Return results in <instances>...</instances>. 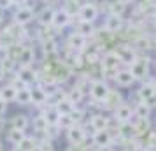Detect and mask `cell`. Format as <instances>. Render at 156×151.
I'll return each mask as SVG.
<instances>
[{"instance_id":"obj_1","label":"cell","mask_w":156,"mask_h":151,"mask_svg":"<svg viewBox=\"0 0 156 151\" xmlns=\"http://www.w3.org/2000/svg\"><path fill=\"white\" fill-rule=\"evenodd\" d=\"M111 88L104 79H95L91 81V88H90V95L95 102H105L107 97L111 95Z\"/></svg>"},{"instance_id":"obj_2","label":"cell","mask_w":156,"mask_h":151,"mask_svg":"<svg viewBox=\"0 0 156 151\" xmlns=\"http://www.w3.org/2000/svg\"><path fill=\"white\" fill-rule=\"evenodd\" d=\"M121 65L123 63H121L116 51H109L102 56V72H105V74H114L116 76V72L121 69Z\"/></svg>"},{"instance_id":"obj_3","label":"cell","mask_w":156,"mask_h":151,"mask_svg":"<svg viewBox=\"0 0 156 151\" xmlns=\"http://www.w3.org/2000/svg\"><path fill=\"white\" fill-rule=\"evenodd\" d=\"M34 18H35V14H34L32 7H28V5H21V7H18L12 13V23L18 25V27L30 25V23L34 21Z\"/></svg>"},{"instance_id":"obj_4","label":"cell","mask_w":156,"mask_h":151,"mask_svg":"<svg viewBox=\"0 0 156 151\" xmlns=\"http://www.w3.org/2000/svg\"><path fill=\"white\" fill-rule=\"evenodd\" d=\"M128 69L132 70L135 81L144 79V77L149 74V58L147 56H137L135 62H132V65H130Z\"/></svg>"},{"instance_id":"obj_5","label":"cell","mask_w":156,"mask_h":151,"mask_svg":"<svg viewBox=\"0 0 156 151\" xmlns=\"http://www.w3.org/2000/svg\"><path fill=\"white\" fill-rule=\"evenodd\" d=\"M16 77H20L27 86L41 83L39 77H37V70L34 69V65H20L18 70H16Z\"/></svg>"},{"instance_id":"obj_6","label":"cell","mask_w":156,"mask_h":151,"mask_svg":"<svg viewBox=\"0 0 156 151\" xmlns=\"http://www.w3.org/2000/svg\"><path fill=\"white\" fill-rule=\"evenodd\" d=\"M137 95H139V100L140 102H146V104H149L151 107L154 106V102H156V88H154V84H153L151 81L142 83L140 88L137 90Z\"/></svg>"},{"instance_id":"obj_7","label":"cell","mask_w":156,"mask_h":151,"mask_svg":"<svg viewBox=\"0 0 156 151\" xmlns=\"http://www.w3.org/2000/svg\"><path fill=\"white\" fill-rule=\"evenodd\" d=\"M98 18V7L93 2H86L79 7V20L81 21H91L95 23Z\"/></svg>"},{"instance_id":"obj_8","label":"cell","mask_w":156,"mask_h":151,"mask_svg":"<svg viewBox=\"0 0 156 151\" xmlns=\"http://www.w3.org/2000/svg\"><path fill=\"white\" fill-rule=\"evenodd\" d=\"M114 81H116L118 86L128 88V86H132V84L135 83V77H133V74H132V70H130L128 67H123V69H119V70L116 72Z\"/></svg>"},{"instance_id":"obj_9","label":"cell","mask_w":156,"mask_h":151,"mask_svg":"<svg viewBox=\"0 0 156 151\" xmlns=\"http://www.w3.org/2000/svg\"><path fill=\"white\" fill-rule=\"evenodd\" d=\"M133 114V109L130 107L128 104H118L112 111V118L116 120L118 123H126L130 121V118Z\"/></svg>"},{"instance_id":"obj_10","label":"cell","mask_w":156,"mask_h":151,"mask_svg":"<svg viewBox=\"0 0 156 151\" xmlns=\"http://www.w3.org/2000/svg\"><path fill=\"white\" fill-rule=\"evenodd\" d=\"M67 139H69V142L70 144H83L86 141V130L83 125H74L70 130H67Z\"/></svg>"},{"instance_id":"obj_11","label":"cell","mask_w":156,"mask_h":151,"mask_svg":"<svg viewBox=\"0 0 156 151\" xmlns=\"http://www.w3.org/2000/svg\"><path fill=\"white\" fill-rule=\"evenodd\" d=\"M70 23H72V16L67 9H56L55 11V18H53V27L55 28L62 30L65 27H69Z\"/></svg>"},{"instance_id":"obj_12","label":"cell","mask_w":156,"mask_h":151,"mask_svg":"<svg viewBox=\"0 0 156 151\" xmlns=\"http://www.w3.org/2000/svg\"><path fill=\"white\" fill-rule=\"evenodd\" d=\"M30 95H32V104H34V106H37V107H44V106H46V102H48V95L44 93L41 83H37V84H32V86H30Z\"/></svg>"},{"instance_id":"obj_13","label":"cell","mask_w":156,"mask_h":151,"mask_svg":"<svg viewBox=\"0 0 156 151\" xmlns=\"http://www.w3.org/2000/svg\"><path fill=\"white\" fill-rule=\"evenodd\" d=\"M118 56H119L121 63L123 65H132V62H135V58H137V53H135V49L132 48V46H128V44H123V46H119L118 48Z\"/></svg>"},{"instance_id":"obj_14","label":"cell","mask_w":156,"mask_h":151,"mask_svg":"<svg viewBox=\"0 0 156 151\" xmlns=\"http://www.w3.org/2000/svg\"><path fill=\"white\" fill-rule=\"evenodd\" d=\"M93 144L97 148H102V146H111L112 144V134L111 130H97L93 134Z\"/></svg>"},{"instance_id":"obj_15","label":"cell","mask_w":156,"mask_h":151,"mask_svg":"<svg viewBox=\"0 0 156 151\" xmlns=\"http://www.w3.org/2000/svg\"><path fill=\"white\" fill-rule=\"evenodd\" d=\"M121 28H123V16L111 13V14L105 18V30L109 34H116V32H119Z\"/></svg>"},{"instance_id":"obj_16","label":"cell","mask_w":156,"mask_h":151,"mask_svg":"<svg viewBox=\"0 0 156 151\" xmlns=\"http://www.w3.org/2000/svg\"><path fill=\"white\" fill-rule=\"evenodd\" d=\"M42 116L46 118V121H48V125L49 127H58V121H60V111H58L55 106H44L42 107Z\"/></svg>"},{"instance_id":"obj_17","label":"cell","mask_w":156,"mask_h":151,"mask_svg":"<svg viewBox=\"0 0 156 151\" xmlns=\"http://www.w3.org/2000/svg\"><path fill=\"white\" fill-rule=\"evenodd\" d=\"M86 44H88V39L83 37L81 34H77V32H74V34L69 37V49L70 51H77V53H81V51L86 49Z\"/></svg>"},{"instance_id":"obj_18","label":"cell","mask_w":156,"mask_h":151,"mask_svg":"<svg viewBox=\"0 0 156 151\" xmlns=\"http://www.w3.org/2000/svg\"><path fill=\"white\" fill-rule=\"evenodd\" d=\"M90 125L93 127V130L97 132V130H107L109 128V118H107L104 113H93L90 116Z\"/></svg>"},{"instance_id":"obj_19","label":"cell","mask_w":156,"mask_h":151,"mask_svg":"<svg viewBox=\"0 0 156 151\" xmlns=\"http://www.w3.org/2000/svg\"><path fill=\"white\" fill-rule=\"evenodd\" d=\"M16 62H18V65H34V62H35V56H34V48H32V46L20 48V53H18Z\"/></svg>"},{"instance_id":"obj_20","label":"cell","mask_w":156,"mask_h":151,"mask_svg":"<svg viewBox=\"0 0 156 151\" xmlns=\"http://www.w3.org/2000/svg\"><path fill=\"white\" fill-rule=\"evenodd\" d=\"M55 11L56 9H53V7H44L41 13H39V16H37V21L41 23V27H53V18H55Z\"/></svg>"},{"instance_id":"obj_21","label":"cell","mask_w":156,"mask_h":151,"mask_svg":"<svg viewBox=\"0 0 156 151\" xmlns=\"http://www.w3.org/2000/svg\"><path fill=\"white\" fill-rule=\"evenodd\" d=\"M41 86H42L44 93L48 95V99H51V97H55V95L62 90V86H60V81L58 79H51V81H41Z\"/></svg>"},{"instance_id":"obj_22","label":"cell","mask_w":156,"mask_h":151,"mask_svg":"<svg viewBox=\"0 0 156 151\" xmlns=\"http://www.w3.org/2000/svg\"><path fill=\"white\" fill-rule=\"evenodd\" d=\"M151 111H153V107H151L149 104L139 100V104L133 107V114L137 116L139 120H146V121H147L149 118H151Z\"/></svg>"},{"instance_id":"obj_23","label":"cell","mask_w":156,"mask_h":151,"mask_svg":"<svg viewBox=\"0 0 156 151\" xmlns=\"http://www.w3.org/2000/svg\"><path fill=\"white\" fill-rule=\"evenodd\" d=\"M16 104L20 106V107H27L32 104V95H30V86L27 88H21V90H18V93H16Z\"/></svg>"},{"instance_id":"obj_24","label":"cell","mask_w":156,"mask_h":151,"mask_svg":"<svg viewBox=\"0 0 156 151\" xmlns=\"http://www.w3.org/2000/svg\"><path fill=\"white\" fill-rule=\"evenodd\" d=\"M28 125H30L28 116L23 114V113L14 114V116H12V120H11V128H18V130H25V132H27Z\"/></svg>"},{"instance_id":"obj_25","label":"cell","mask_w":156,"mask_h":151,"mask_svg":"<svg viewBox=\"0 0 156 151\" xmlns=\"http://www.w3.org/2000/svg\"><path fill=\"white\" fill-rule=\"evenodd\" d=\"M67 99H69V100H70L72 104L77 107L79 104H83V100L86 99V93L83 92V90H81V88H77L76 84H74V88L67 92Z\"/></svg>"},{"instance_id":"obj_26","label":"cell","mask_w":156,"mask_h":151,"mask_svg":"<svg viewBox=\"0 0 156 151\" xmlns=\"http://www.w3.org/2000/svg\"><path fill=\"white\" fill-rule=\"evenodd\" d=\"M76 32L81 34L83 37H86V39H88V37H93V35H95V23H91V21H81V20H79Z\"/></svg>"},{"instance_id":"obj_27","label":"cell","mask_w":156,"mask_h":151,"mask_svg":"<svg viewBox=\"0 0 156 151\" xmlns=\"http://www.w3.org/2000/svg\"><path fill=\"white\" fill-rule=\"evenodd\" d=\"M119 125V130H118V135L121 139H133L137 135V128H135L133 125H130V123H118Z\"/></svg>"},{"instance_id":"obj_28","label":"cell","mask_w":156,"mask_h":151,"mask_svg":"<svg viewBox=\"0 0 156 151\" xmlns=\"http://www.w3.org/2000/svg\"><path fill=\"white\" fill-rule=\"evenodd\" d=\"M16 93H18V90H16L11 83H7L5 86L0 88V97H2V100H5L7 104L16 100Z\"/></svg>"},{"instance_id":"obj_29","label":"cell","mask_w":156,"mask_h":151,"mask_svg":"<svg viewBox=\"0 0 156 151\" xmlns=\"http://www.w3.org/2000/svg\"><path fill=\"white\" fill-rule=\"evenodd\" d=\"M25 137H27V132H25V130H18V128H11L9 130V134H7L9 142L12 144V146H18Z\"/></svg>"},{"instance_id":"obj_30","label":"cell","mask_w":156,"mask_h":151,"mask_svg":"<svg viewBox=\"0 0 156 151\" xmlns=\"http://www.w3.org/2000/svg\"><path fill=\"white\" fill-rule=\"evenodd\" d=\"M55 107H56L58 111H60V114H70L72 111L76 109V106H74V104H72V102L69 100L67 97H65V99H62V100L58 102Z\"/></svg>"},{"instance_id":"obj_31","label":"cell","mask_w":156,"mask_h":151,"mask_svg":"<svg viewBox=\"0 0 156 151\" xmlns=\"http://www.w3.org/2000/svg\"><path fill=\"white\" fill-rule=\"evenodd\" d=\"M76 125V121H74V118H72L70 114H62L60 116V121H58V128L60 130H70L72 127Z\"/></svg>"},{"instance_id":"obj_32","label":"cell","mask_w":156,"mask_h":151,"mask_svg":"<svg viewBox=\"0 0 156 151\" xmlns=\"http://www.w3.org/2000/svg\"><path fill=\"white\" fill-rule=\"evenodd\" d=\"M48 128H49V125L46 121V118L42 116V113L34 118V130L35 132H48Z\"/></svg>"},{"instance_id":"obj_33","label":"cell","mask_w":156,"mask_h":151,"mask_svg":"<svg viewBox=\"0 0 156 151\" xmlns=\"http://www.w3.org/2000/svg\"><path fill=\"white\" fill-rule=\"evenodd\" d=\"M35 141H34V137H30V135H27L25 139H23L21 142L18 144V146H14V148H18L20 151H32V148L35 146Z\"/></svg>"},{"instance_id":"obj_34","label":"cell","mask_w":156,"mask_h":151,"mask_svg":"<svg viewBox=\"0 0 156 151\" xmlns=\"http://www.w3.org/2000/svg\"><path fill=\"white\" fill-rule=\"evenodd\" d=\"M9 56V46L7 44H0V63Z\"/></svg>"},{"instance_id":"obj_35","label":"cell","mask_w":156,"mask_h":151,"mask_svg":"<svg viewBox=\"0 0 156 151\" xmlns=\"http://www.w3.org/2000/svg\"><path fill=\"white\" fill-rule=\"evenodd\" d=\"M7 109H9V104L5 100H2V99H0V116L5 114V113H7Z\"/></svg>"},{"instance_id":"obj_36","label":"cell","mask_w":156,"mask_h":151,"mask_svg":"<svg viewBox=\"0 0 156 151\" xmlns=\"http://www.w3.org/2000/svg\"><path fill=\"white\" fill-rule=\"evenodd\" d=\"M132 151H149V148H147V144H139V146H135Z\"/></svg>"},{"instance_id":"obj_37","label":"cell","mask_w":156,"mask_h":151,"mask_svg":"<svg viewBox=\"0 0 156 151\" xmlns=\"http://www.w3.org/2000/svg\"><path fill=\"white\" fill-rule=\"evenodd\" d=\"M27 2H28V0H11V4H12V5H18V7H21V5H25Z\"/></svg>"},{"instance_id":"obj_38","label":"cell","mask_w":156,"mask_h":151,"mask_svg":"<svg viewBox=\"0 0 156 151\" xmlns=\"http://www.w3.org/2000/svg\"><path fill=\"white\" fill-rule=\"evenodd\" d=\"M5 76H7V72L4 70V67H2V65H0V83H2V81L5 79Z\"/></svg>"},{"instance_id":"obj_39","label":"cell","mask_w":156,"mask_h":151,"mask_svg":"<svg viewBox=\"0 0 156 151\" xmlns=\"http://www.w3.org/2000/svg\"><path fill=\"white\" fill-rule=\"evenodd\" d=\"M32 151H46V149H44V146H42V144H35V146L32 148Z\"/></svg>"},{"instance_id":"obj_40","label":"cell","mask_w":156,"mask_h":151,"mask_svg":"<svg viewBox=\"0 0 156 151\" xmlns=\"http://www.w3.org/2000/svg\"><path fill=\"white\" fill-rule=\"evenodd\" d=\"M98 151H114L112 144H111V146H102V148H98Z\"/></svg>"},{"instance_id":"obj_41","label":"cell","mask_w":156,"mask_h":151,"mask_svg":"<svg viewBox=\"0 0 156 151\" xmlns=\"http://www.w3.org/2000/svg\"><path fill=\"white\" fill-rule=\"evenodd\" d=\"M153 23H154V27H156V13H154V16H153Z\"/></svg>"},{"instance_id":"obj_42","label":"cell","mask_w":156,"mask_h":151,"mask_svg":"<svg viewBox=\"0 0 156 151\" xmlns=\"http://www.w3.org/2000/svg\"><path fill=\"white\" fill-rule=\"evenodd\" d=\"M12 151H20V149H18V148H14V149H12Z\"/></svg>"},{"instance_id":"obj_43","label":"cell","mask_w":156,"mask_h":151,"mask_svg":"<svg viewBox=\"0 0 156 151\" xmlns=\"http://www.w3.org/2000/svg\"><path fill=\"white\" fill-rule=\"evenodd\" d=\"M0 99H2V97H0Z\"/></svg>"}]
</instances>
